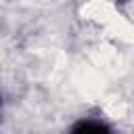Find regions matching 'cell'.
<instances>
[{
  "mask_svg": "<svg viewBox=\"0 0 134 134\" xmlns=\"http://www.w3.org/2000/svg\"><path fill=\"white\" fill-rule=\"evenodd\" d=\"M71 134H113V130L98 119H82L71 128Z\"/></svg>",
  "mask_w": 134,
  "mask_h": 134,
  "instance_id": "6da1fadb",
  "label": "cell"
}]
</instances>
